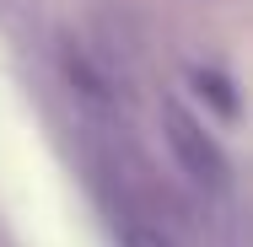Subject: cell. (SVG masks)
I'll return each instance as SVG.
<instances>
[{
  "mask_svg": "<svg viewBox=\"0 0 253 247\" xmlns=\"http://www.w3.org/2000/svg\"><path fill=\"white\" fill-rule=\"evenodd\" d=\"M194 92H200V102H210L221 118H237V113H243L237 86H232L226 75H215V70H194Z\"/></svg>",
  "mask_w": 253,
  "mask_h": 247,
  "instance_id": "277c9868",
  "label": "cell"
},
{
  "mask_svg": "<svg viewBox=\"0 0 253 247\" xmlns=\"http://www.w3.org/2000/svg\"><path fill=\"white\" fill-rule=\"evenodd\" d=\"M162 129H167V150H172L178 172H183L194 188H205V194H221V188L232 183V161H226L221 140L205 129L189 107H178V102H172V107L162 113Z\"/></svg>",
  "mask_w": 253,
  "mask_h": 247,
  "instance_id": "6da1fadb",
  "label": "cell"
},
{
  "mask_svg": "<svg viewBox=\"0 0 253 247\" xmlns=\"http://www.w3.org/2000/svg\"><path fill=\"white\" fill-rule=\"evenodd\" d=\"M113 247H178L156 220L135 215V210H119L113 215Z\"/></svg>",
  "mask_w": 253,
  "mask_h": 247,
  "instance_id": "3957f363",
  "label": "cell"
},
{
  "mask_svg": "<svg viewBox=\"0 0 253 247\" xmlns=\"http://www.w3.org/2000/svg\"><path fill=\"white\" fill-rule=\"evenodd\" d=\"M65 81H70V92L86 102V107H113V81H108V70H102L92 54H81L76 43L65 49Z\"/></svg>",
  "mask_w": 253,
  "mask_h": 247,
  "instance_id": "7a4b0ae2",
  "label": "cell"
}]
</instances>
